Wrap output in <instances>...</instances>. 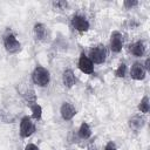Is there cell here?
<instances>
[{
  "label": "cell",
  "mask_w": 150,
  "mask_h": 150,
  "mask_svg": "<svg viewBox=\"0 0 150 150\" xmlns=\"http://www.w3.org/2000/svg\"><path fill=\"white\" fill-rule=\"evenodd\" d=\"M32 79L35 84H38L40 87H46L50 80L49 71L43 67H36L32 74Z\"/></svg>",
  "instance_id": "1"
},
{
  "label": "cell",
  "mask_w": 150,
  "mask_h": 150,
  "mask_svg": "<svg viewBox=\"0 0 150 150\" xmlns=\"http://www.w3.org/2000/svg\"><path fill=\"white\" fill-rule=\"evenodd\" d=\"M105 56H107V50H105L104 46H102V45L96 46L90 50V60H91V62L102 63V62L105 61Z\"/></svg>",
  "instance_id": "2"
},
{
  "label": "cell",
  "mask_w": 150,
  "mask_h": 150,
  "mask_svg": "<svg viewBox=\"0 0 150 150\" xmlns=\"http://www.w3.org/2000/svg\"><path fill=\"white\" fill-rule=\"evenodd\" d=\"M35 131V125L29 117H23L20 122V135L22 137H28Z\"/></svg>",
  "instance_id": "3"
},
{
  "label": "cell",
  "mask_w": 150,
  "mask_h": 150,
  "mask_svg": "<svg viewBox=\"0 0 150 150\" xmlns=\"http://www.w3.org/2000/svg\"><path fill=\"white\" fill-rule=\"evenodd\" d=\"M4 45H5V48L7 52L9 53H16L19 49H20V42L15 39L14 35H7L4 40Z\"/></svg>",
  "instance_id": "4"
},
{
  "label": "cell",
  "mask_w": 150,
  "mask_h": 150,
  "mask_svg": "<svg viewBox=\"0 0 150 150\" xmlns=\"http://www.w3.org/2000/svg\"><path fill=\"white\" fill-rule=\"evenodd\" d=\"M79 68L81 69V71H83L86 74H91L94 71V66H93L91 60L89 57H87L84 54H82L79 60Z\"/></svg>",
  "instance_id": "5"
},
{
  "label": "cell",
  "mask_w": 150,
  "mask_h": 150,
  "mask_svg": "<svg viewBox=\"0 0 150 150\" xmlns=\"http://www.w3.org/2000/svg\"><path fill=\"white\" fill-rule=\"evenodd\" d=\"M71 25L75 29H77L80 32H86L89 28V22L87 21V19L83 18V16H80V15H75L73 18Z\"/></svg>",
  "instance_id": "6"
},
{
  "label": "cell",
  "mask_w": 150,
  "mask_h": 150,
  "mask_svg": "<svg viewBox=\"0 0 150 150\" xmlns=\"http://www.w3.org/2000/svg\"><path fill=\"white\" fill-rule=\"evenodd\" d=\"M60 112H61V116H62V118H63V120L69 121V120H71V118L75 116L76 110H75V108H74V105H73V104H70V103L66 102V103H63V104L61 105Z\"/></svg>",
  "instance_id": "7"
},
{
  "label": "cell",
  "mask_w": 150,
  "mask_h": 150,
  "mask_svg": "<svg viewBox=\"0 0 150 150\" xmlns=\"http://www.w3.org/2000/svg\"><path fill=\"white\" fill-rule=\"evenodd\" d=\"M122 45H123L122 35L118 32H114L111 34V39H110V48H111V50L115 52V53L121 52Z\"/></svg>",
  "instance_id": "8"
},
{
  "label": "cell",
  "mask_w": 150,
  "mask_h": 150,
  "mask_svg": "<svg viewBox=\"0 0 150 150\" xmlns=\"http://www.w3.org/2000/svg\"><path fill=\"white\" fill-rule=\"evenodd\" d=\"M130 75L134 80H143L145 77V69L143 67V64L136 62L134 63V66L131 67V70H130Z\"/></svg>",
  "instance_id": "9"
},
{
  "label": "cell",
  "mask_w": 150,
  "mask_h": 150,
  "mask_svg": "<svg viewBox=\"0 0 150 150\" xmlns=\"http://www.w3.org/2000/svg\"><path fill=\"white\" fill-rule=\"evenodd\" d=\"M62 81L67 88H71L75 84V75H74L73 70H70V69L64 70L63 75H62Z\"/></svg>",
  "instance_id": "10"
},
{
  "label": "cell",
  "mask_w": 150,
  "mask_h": 150,
  "mask_svg": "<svg viewBox=\"0 0 150 150\" xmlns=\"http://www.w3.org/2000/svg\"><path fill=\"white\" fill-rule=\"evenodd\" d=\"M130 52L135 55V56H142L145 52V47H144V43L142 41H137L135 43H132L130 46Z\"/></svg>",
  "instance_id": "11"
},
{
  "label": "cell",
  "mask_w": 150,
  "mask_h": 150,
  "mask_svg": "<svg viewBox=\"0 0 150 150\" xmlns=\"http://www.w3.org/2000/svg\"><path fill=\"white\" fill-rule=\"evenodd\" d=\"M144 125V118L142 116H134L129 120V127L132 130H139Z\"/></svg>",
  "instance_id": "12"
},
{
  "label": "cell",
  "mask_w": 150,
  "mask_h": 150,
  "mask_svg": "<svg viewBox=\"0 0 150 150\" xmlns=\"http://www.w3.org/2000/svg\"><path fill=\"white\" fill-rule=\"evenodd\" d=\"M34 33H35L36 39L43 40L46 38V34H47V28H46V26L43 23H35V26H34Z\"/></svg>",
  "instance_id": "13"
},
{
  "label": "cell",
  "mask_w": 150,
  "mask_h": 150,
  "mask_svg": "<svg viewBox=\"0 0 150 150\" xmlns=\"http://www.w3.org/2000/svg\"><path fill=\"white\" fill-rule=\"evenodd\" d=\"M79 135L81 138H89L90 135H91V130H90V127L87 124V123H82L80 129H79Z\"/></svg>",
  "instance_id": "14"
},
{
  "label": "cell",
  "mask_w": 150,
  "mask_h": 150,
  "mask_svg": "<svg viewBox=\"0 0 150 150\" xmlns=\"http://www.w3.org/2000/svg\"><path fill=\"white\" fill-rule=\"evenodd\" d=\"M25 100L27 102V104L29 105H34L36 104V96H35V93L33 90H27L25 93Z\"/></svg>",
  "instance_id": "15"
},
{
  "label": "cell",
  "mask_w": 150,
  "mask_h": 150,
  "mask_svg": "<svg viewBox=\"0 0 150 150\" xmlns=\"http://www.w3.org/2000/svg\"><path fill=\"white\" fill-rule=\"evenodd\" d=\"M138 109L141 110V112H144V114H146L149 111V98H148V96H144L142 98V101L138 104Z\"/></svg>",
  "instance_id": "16"
},
{
  "label": "cell",
  "mask_w": 150,
  "mask_h": 150,
  "mask_svg": "<svg viewBox=\"0 0 150 150\" xmlns=\"http://www.w3.org/2000/svg\"><path fill=\"white\" fill-rule=\"evenodd\" d=\"M42 115V109L39 104H34L32 105V116L35 118V120H39Z\"/></svg>",
  "instance_id": "17"
},
{
  "label": "cell",
  "mask_w": 150,
  "mask_h": 150,
  "mask_svg": "<svg viewBox=\"0 0 150 150\" xmlns=\"http://www.w3.org/2000/svg\"><path fill=\"white\" fill-rule=\"evenodd\" d=\"M125 73H127V66H125L124 63H121V64L118 66V68L116 69L115 75H116L117 77H124V76H125Z\"/></svg>",
  "instance_id": "18"
},
{
  "label": "cell",
  "mask_w": 150,
  "mask_h": 150,
  "mask_svg": "<svg viewBox=\"0 0 150 150\" xmlns=\"http://www.w3.org/2000/svg\"><path fill=\"white\" fill-rule=\"evenodd\" d=\"M123 4H124V6H125L127 8H131V7H134V6H137L138 2H137L136 0H131V1H130V0H125Z\"/></svg>",
  "instance_id": "19"
},
{
  "label": "cell",
  "mask_w": 150,
  "mask_h": 150,
  "mask_svg": "<svg viewBox=\"0 0 150 150\" xmlns=\"http://www.w3.org/2000/svg\"><path fill=\"white\" fill-rule=\"evenodd\" d=\"M53 5H54V7H57V8H60V9H62V8H64V7H67V2L66 1H54L53 2Z\"/></svg>",
  "instance_id": "20"
},
{
  "label": "cell",
  "mask_w": 150,
  "mask_h": 150,
  "mask_svg": "<svg viewBox=\"0 0 150 150\" xmlns=\"http://www.w3.org/2000/svg\"><path fill=\"white\" fill-rule=\"evenodd\" d=\"M104 150H116V146H115V144H114L112 142H109V143L105 145Z\"/></svg>",
  "instance_id": "21"
},
{
  "label": "cell",
  "mask_w": 150,
  "mask_h": 150,
  "mask_svg": "<svg viewBox=\"0 0 150 150\" xmlns=\"http://www.w3.org/2000/svg\"><path fill=\"white\" fill-rule=\"evenodd\" d=\"M25 150H40V149L35 144H28V145H26Z\"/></svg>",
  "instance_id": "22"
},
{
  "label": "cell",
  "mask_w": 150,
  "mask_h": 150,
  "mask_svg": "<svg viewBox=\"0 0 150 150\" xmlns=\"http://www.w3.org/2000/svg\"><path fill=\"white\" fill-rule=\"evenodd\" d=\"M149 62H150V61H149V59H146V60H145V68H144V69H149V68H150Z\"/></svg>",
  "instance_id": "23"
}]
</instances>
